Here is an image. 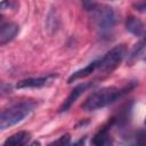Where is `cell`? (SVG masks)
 I'll return each mask as SVG.
<instances>
[{
	"mask_svg": "<svg viewBox=\"0 0 146 146\" xmlns=\"http://www.w3.org/2000/svg\"><path fill=\"white\" fill-rule=\"evenodd\" d=\"M136 86H137V81H131L122 88H117L114 86L103 87V88L91 92L87 97V99L83 102L81 107H82V110L88 111V112L104 108V107L113 104L114 102L119 100L121 97H123L130 90H132Z\"/></svg>",
	"mask_w": 146,
	"mask_h": 146,
	"instance_id": "cell-1",
	"label": "cell"
},
{
	"mask_svg": "<svg viewBox=\"0 0 146 146\" xmlns=\"http://www.w3.org/2000/svg\"><path fill=\"white\" fill-rule=\"evenodd\" d=\"M88 10L90 11L91 21L98 34L102 38H107L108 35H111L117 21L114 8H112L108 5L95 3Z\"/></svg>",
	"mask_w": 146,
	"mask_h": 146,
	"instance_id": "cell-2",
	"label": "cell"
},
{
	"mask_svg": "<svg viewBox=\"0 0 146 146\" xmlns=\"http://www.w3.org/2000/svg\"><path fill=\"white\" fill-rule=\"evenodd\" d=\"M35 107H36V103L31 99H26L13 104L11 106L2 111L0 117V129L6 130L22 122L34 111Z\"/></svg>",
	"mask_w": 146,
	"mask_h": 146,
	"instance_id": "cell-3",
	"label": "cell"
},
{
	"mask_svg": "<svg viewBox=\"0 0 146 146\" xmlns=\"http://www.w3.org/2000/svg\"><path fill=\"white\" fill-rule=\"evenodd\" d=\"M125 54H127V47L124 44H117L113 47L103 57L98 59L97 71H99L102 74L112 73L121 64Z\"/></svg>",
	"mask_w": 146,
	"mask_h": 146,
	"instance_id": "cell-4",
	"label": "cell"
},
{
	"mask_svg": "<svg viewBox=\"0 0 146 146\" xmlns=\"http://www.w3.org/2000/svg\"><path fill=\"white\" fill-rule=\"evenodd\" d=\"M92 86H94L92 82H83V83L76 86V87L71 91V94L67 96V98L64 100V103L60 105L58 112H59V113H65V112H67V111L71 108V106L78 100V98H79L87 89H89V88L92 87Z\"/></svg>",
	"mask_w": 146,
	"mask_h": 146,
	"instance_id": "cell-5",
	"label": "cell"
},
{
	"mask_svg": "<svg viewBox=\"0 0 146 146\" xmlns=\"http://www.w3.org/2000/svg\"><path fill=\"white\" fill-rule=\"evenodd\" d=\"M57 78V74H49L46 76H38V78H29L21 80L17 82V89H26V88H42L52 82V80Z\"/></svg>",
	"mask_w": 146,
	"mask_h": 146,
	"instance_id": "cell-6",
	"label": "cell"
},
{
	"mask_svg": "<svg viewBox=\"0 0 146 146\" xmlns=\"http://www.w3.org/2000/svg\"><path fill=\"white\" fill-rule=\"evenodd\" d=\"M131 106H132V103H129V104L123 105V106L116 112V114L111 117V120L108 121V123H110L112 127H117V128H123V127H125V125L129 123V121H130V116H131Z\"/></svg>",
	"mask_w": 146,
	"mask_h": 146,
	"instance_id": "cell-7",
	"label": "cell"
},
{
	"mask_svg": "<svg viewBox=\"0 0 146 146\" xmlns=\"http://www.w3.org/2000/svg\"><path fill=\"white\" fill-rule=\"evenodd\" d=\"M19 32V26L13 22L1 21L0 24V44H6L10 42Z\"/></svg>",
	"mask_w": 146,
	"mask_h": 146,
	"instance_id": "cell-8",
	"label": "cell"
},
{
	"mask_svg": "<svg viewBox=\"0 0 146 146\" xmlns=\"http://www.w3.org/2000/svg\"><path fill=\"white\" fill-rule=\"evenodd\" d=\"M97 67H98V59H95L91 63H89L88 65H86L84 67H82V68L75 71L74 73H72L70 75V78L67 79V83H73L76 80H80V79H83V78L89 76L95 71H97Z\"/></svg>",
	"mask_w": 146,
	"mask_h": 146,
	"instance_id": "cell-9",
	"label": "cell"
},
{
	"mask_svg": "<svg viewBox=\"0 0 146 146\" xmlns=\"http://www.w3.org/2000/svg\"><path fill=\"white\" fill-rule=\"evenodd\" d=\"M111 124L107 123L106 125H104L92 138V144L97 145V146H102V145H111L113 143L112 137L110 135V129H111Z\"/></svg>",
	"mask_w": 146,
	"mask_h": 146,
	"instance_id": "cell-10",
	"label": "cell"
},
{
	"mask_svg": "<svg viewBox=\"0 0 146 146\" xmlns=\"http://www.w3.org/2000/svg\"><path fill=\"white\" fill-rule=\"evenodd\" d=\"M125 29L131 34L136 36H140L144 32V24L139 18L135 16H129L125 21Z\"/></svg>",
	"mask_w": 146,
	"mask_h": 146,
	"instance_id": "cell-11",
	"label": "cell"
},
{
	"mask_svg": "<svg viewBox=\"0 0 146 146\" xmlns=\"http://www.w3.org/2000/svg\"><path fill=\"white\" fill-rule=\"evenodd\" d=\"M31 138V133L27 131H18L14 135H11L9 138H7L3 143V145H14V146H19V145H25L29 143Z\"/></svg>",
	"mask_w": 146,
	"mask_h": 146,
	"instance_id": "cell-12",
	"label": "cell"
},
{
	"mask_svg": "<svg viewBox=\"0 0 146 146\" xmlns=\"http://www.w3.org/2000/svg\"><path fill=\"white\" fill-rule=\"evenodd\" d=\"M145 49H146V34L133 46V48L131 49V51L128 56V62L130 64L135 63L141 56V54L145 51Z\"/></svg>",
	"mask_w": 146,
	"mask_h": 146,
	"instance_id": "cell-13",
	"label": "cell"
},
{
	"mask_svg": "<svg viewBox=\"0 0 146 146\" xmlns=\"http://www.w3.org/2000/svg\"><path fill=\"white\" fill-rule=\"evenodd\" d=\"M135 143L138 145H146V130H139L136 132Z\"/></svg>",
	"mask_w": 146,
	"mask_h": 146,
	"instance_id": "cell-14",
	"label": "cell"
},
{
	"mask_svg": "<svg viewBox=\"0 0 146 146\" xmlns=\"http://www.w3.org/2000/svg\"><path fill=\"white\" fill-rule=\"evenodd\" d=\"M70 141H71L70 135L68 133H65V135L60 136L58 139H56L55 141H52L51 145H67V144H70Z\"/></svg>",
	"mask_w": 146,
	"mask_h": 146,
	"instance_id": "cell-15",
	"label": "cell"
},
{
	"mask_svg": "<svg viewBox=\"0 0 146 146\" xmlns=\"http://www.w3.org/2000/svg\"><path fill=\"white\" fill-rule=\"evenodd\" d=\"M133 7L136 8V10H138L140 13H146V0L145 1H141V2L135 3Z\"/></svg>",
	"mask_w": 146,
	"mask_h": 146,
	"instance_id": "cell-16",
	"label": "cell"
},
{
	"mask_svg": "<svg viewBox=\"0 0 146 146\" xmlns=\"http://www.w3.org/2000/svg\"><path fill=\"white\" fill-rule=\"evenodd\" d=\"M82 1V3H83V6H84V8L88 10L89 8H91L95 3H96V0H81Z\"/></svg>",
	"mask_w": 146,
	"mask_h": 146,
	"instance_id": "cell-17",
	"label": "cell"
},
{
	"mask_svg": "<svg viewBox=\"0 0 146 146\" xmlns=\"http://www.w3.org/2000/svg\"><path fill=\"white\" fill-rule=\"evenodd\" d=\"M145 124H146V119H145Z\"/></svg>",
	"mask_w": 146,
	"mask_h": 146,
	"instance_id": "cell-18",
	"label": "cell"
},
{
	"mask_svg": "<svg viewBox=\"0 0 146 146\" xmlns=\"http://www.w3.org/2000/svg\"><path fill=\"white\" fill-rule=\"evenodd\" d=\"M145 59H146V58H145Z\"/></svg>",
	"mask_w": 146,
	"mask_h": 146,
	"instance_id": "cell-19",
	"label": "cell"
}]
</instances>
